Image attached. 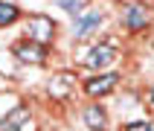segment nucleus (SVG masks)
<instances>
[{
  "mask_svg": "<svg viewBox=\"0 0 154 131\" xmlns=\"http://www.w3.org/2000/svg\"><path fill=\"white\" fill-rule=\"evenodd\" d=\"M12 52H15L20 61H26V64H41L44 58H47V47L44 44H29V41H17L15 47H12Z\"/></svg>",
  "mask_w": 154,
  "mask_h": 131,
  "instance_id": "f257e3e1",
  "label": "nucleus"
},
{
  "mask_svg": "<svg viewBox=\"0 0 154 131\" xmlns=\"http://www.w3.org/2000/svg\"><path fill=\"white\" fill-rule=\"evenodd\" d=\"M102 23V12H87V15H79L76 23H73V35L76 38H87L90 32H96Z\"/></svg>",
  "mask_w": 154,
  "mask_h": 131,
  "instance_id": "f03ea898",
  "label": "nucleus"
},
{
  "mask_svg": "<svg viewBox=\"0 0 154 131\" xmlns=\"http://www.w3.org/2000/svg\"><path fill=\"white\" fill-rule=\"evenodd\" d=\"M113 58H116V50H113L111 44H99V47H93L90 55H87V67L99 70V67H105V64H111Z\"/></svg>",
  "mask_w": 154,
  "mask_h": 131,
  "instance_id": "7ed1b4c3",
  "label": "nucleus"
},
{
  "mask_svg": "<svg viewBox=\"0 0 154 131\" xmlns=\"http://www.w3.org/2000/svg\"><path fill=\"white\" fill-rule=\"evenodd\" d=\"M116 73H108V76H99V79H87L85 82V93H90V96H102V93H108L113 85H116Z\"/></svg>",
  "mask_w": 154,
  "mask_h": 131,
  "instance_id": "20e7f679",
  "label": "nucleus"
},
{
  "mask_svg": "<svg viewBox=\"0 0 154 131\" xmlns=\"http://www.w3.org/2000/svg\"><path fill=\"white\" fill-rule=\"evenodd\" d=\"M122 23L128 26V29H143V26L148 23L146 9H140V6H128L125 12H122Z\"/></svg>",
  "mask_w": 154,
  "mask_h": 131,
  "instance_id": "39448f33",
  "label": "nucleus"
},
{
  "mask_svg": "<svg viewBox=\"0 0 154 131\" xmlns=\"http://www.w3.org/2000/svg\"><path fill=\"white\" fill-rule=\"evenodd\" d=\"M26 108H15L12 114H6L3 120H0V131H20L26 125Z\"/></svg>",
  "mask_w": 154,
  "mask_h": 131,
  "instance_id": "423d86ee",
  "label": "nucleus"
},
{
  "mask_svg": "<svg viewBox=\"0 0 154 131\" xmlns=\"http://www.w3.org/2000/svg\"><path fill=\"white\" fill-rule=\"evenodd\" d=\"M85 122H87V128L90 131H105V111L99 108V105H93V108H87L85 111Z\"/></svg>",
  "mask_w": 154,
  "mask_h": 131,
  "instance_id": "0eeeda50",
  "label": "nucleus"
},
{
  "mask_svg": "<svg viewBox=\"0 0 154 131\" xmlns=\"http://www.w3.org/2000/svg\"><path fill=\"white\" fill-rule=\"evenodd\" d=\"M52 29H55V26H52V20H50V17H35L32 23H29V32H32V38H35L38 32H41V41H44V44L50 41Z\"/></svg>",
  "mask_w": 154,
  "mask_h": 131,
  "instance_id": "6e6552de",
  "label": "nucleus"
},
{
  "mask_svg": "<svg viewBox=\"0 0 154 131\" xmlns=\"http://www.w3.org/2000/svg\"><path fill=\"white\" fill-rule=\"evenodd\" d=\"M15 20H17V6L0 0V26H9V23H15Z\"/></svg>",
  "mask_w": 154,
  "mask_h": 131,
  "instance_id": "1a4fd4ad",
  "label": "nucleus"
},
{
  "mask_svg": "<svg viewBox=\"0 0 154 131\" xmlns=\"http://www.w3.org/2000/svg\"><path fill=\"white\" fill-rule=\"evenodd\" d=\"M55 3H58L64 12H70L73 17H79V15H82V9H85V0H55Z\"/></svg>",
  "mask_w": 154,
  "mask_h": 131,
  "instance_id": "9d476101",
  "label": "nucleus"
},
{
  "mask_svg": "<svg viewBox=\"0 0 154 131\" xmlns=\"http://www.w3.org/2000/svg\"><path fill=\"white\" fill-rule=\"evenodd\" d=\"M122 131H154V128L148 125V122H128Z\"/></svg>",
  "mask_w": 154,
  "mask_h": 131,
  "instance_id": "9b49d317",
  "label": "nucleus"
},
{
  "mask_svg": "<svg viewBox=\"0 0 154 131\" xmlns=\"http://www.w3.org/2000/svg\"><path fill=\"white\" fill-rule=\"evenodd\" d=\"M148 105L154 108V87H151V93H148Z\"/></svg>",
  "mask_w": 154,
  "mask_h": 131,
  "instance_id": "f8f14e48",
  "label": "nucleus"
}]
</instances>
